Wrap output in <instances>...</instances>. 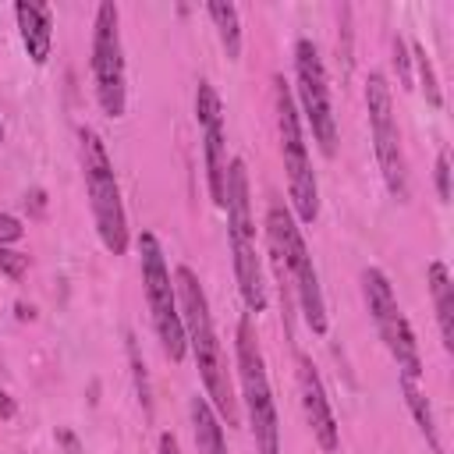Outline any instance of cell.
Listing matches in <instances>:
<instances>
[{"mask_svg":"<svg viewBox=\"0 0 454 454\" xmlns=\"http://www.w3.org/2000/svg\"><path fill=\"white\" fill-rule=\"evenodd\" d=\"M298 397H301V415L309 422L312 440L319 443L323 454H333L340 447V426L333 419V408H330L326 387L319 380V369L312 365L309 355H298Z\"/></svg>","mask_w":454,"mask_h":454,"instance_id":"obj_13","label":"cell"},{"mask_svg":"<svg viewBox=\"0 0 454 454\" xmlns=\"http://www.w3.org/2000/svg\"><path fill=\"white\" fill-rule=\"evenodd\" d=\"M206 14L216 25V35H220V46H223L227 60H241V21H238V7L231 0H213V4H206Z\"/></svg>","mask_w":454,"mask_h":454,"instance_id":"obj_18","label":"cell"},{"mask_svg":"<svg viewBox=\"0 0 454 454\" xmlns=\"http://www.w3.org/2000/svg\"><path fill=\"white\" fill-rule=\"evenodd\" d=\"M195 117L202 124V160H206V188L216 209L227 199V142H223V103L209 82L195 89Z\"/></svg>","mask_w":454,"mask_h":454,"instance_id":"obj_12","label":"cell"},{"mask_svg":"<svg viewBox=\"0 0 454 454\" xmlns=\"http://www.w3.org/2000/svg\"><path fill=\"white\" fill-rule=\"evenodd\" d=\"M294 74H298L301 114H305V121L312 128V142L330 160L337 153V117H333V103H330L326 67H323V57H319L312 39H298L294 43Z\"/></svg>","mask_w":454,"mask_h":454,"instance_id":"obj_11","label":"cell"},{"mask_svg":"<svg viewBox=\"0 0 454 454\" xmlns=\"http://www.w3.org/2000/svg\"><path fill=\"white\" fill-rule=\"evenodd\" d=\"M401 394H404V404H408V411H411L419 433L426 436L429 450H433V454H443V440H440V429H436V415H433V404H429L426 390L419 387V380H404V376H401Z\"/></svg>","mask_w":454,"mask_h":454,"instance_id":"obj_16","label":"cell"},{"mask_svg":"<svg viewBox=\"0 0 454 454\" xmlns=\"http://www.w3.org/2000/svg\"><path fill=\"white\" fill-rule=\"evenodd\" d=\"M408 64H411V57H408V43H404L401 35H394V67H397V78H401L404 89H411V71H408Z\"/></svg>","mask_w":454,"mask_h":454,"instance_id":"obj_22","label":"cell"},{"mask_svg":"<svg viewBox=\"0 0 454 454\" xmlns=\"http://www.w3.org/2000/svg\"><path fill=\"white\" fill-rule=\"evenodd\" d=\"M362 298H365V309H369V316H372V323L380 330V340L387 344V351H390V358L397 365V376L422 380V355H419L415 330H411L408 316L397 305L390 277L380 266H365L362 270Z\"/></svg>","mask_w":454,"mask_h":454,"instance_id":"obj_7","label":"cell"},{"mask_svg":"<svg viewBox=\"0 0 454 454\" xmlns=\"http://www.w3.org/2000/svg\"><path fill=\"white\" fill-rule=\"evenodd\" d=\"M14 18H18L21 43L28 50V60L43 67L50 60V46H53V14H50V7L39 4V0H18Z\"/></svg>","mask_w":454,"mask_h":454,"instance_id":"obj_14","label":"cell"},{"mask_svg":"<svg viewBox=\"0 0 454 454\" xmlns=\"http://www.w3.org/2000/svg\"><path fill=\"white\" fill-rule=\"evenodd\" d=\"M426 280H429V291H433V305H436V323H440L443 348L454 351V284H450L447 262L433 259L426 266Z\"/></svg>","mask_w":454,"mask_h":454,"instance_id":"obj_15","label":"cell"},{"mask_svg":"<svg viewBox=\"0 0 454 454\" xmlns=\"http://www.w3.org/2000/svg\"><path fill=\"white\" fill-rule=\"evenodd\" d=\"M411 60H415V71H419V89H422L426 103L440 110V106H443L440 78H436V71H433V60H429V53H426V46H422V43H411Z\"/></svg>","mask_w":454,"mask_h":454,"instance_id":"obj_19","label":"cell"},{"mask_svg":"<svg viewBox=\"0 0 454 454\" xmlns=\"http://www.w3.org/2000/svg\"><path fill=\"white\" fill-rule=\"evenodd\" d=\"M227 238H231V255H234V277L241 301L252 316L266 309V284H262V255L255 241V220H252V199H248V167L245 160L227 163Z\"/></svg>","mask_w":454,"mask_h":454,"instance_id":"obj_2","label":"cell"},{"mask_svg":"<svg viewBox=\"0 0 454 454\" xmlns=\"http://www.w3.org/2000/svg\"><path fill=\"white\" fill-rule=\"evenodd\" d=\"M14 401H11V394L7 390H0V419H14Z\"/></svg>","mask_w":454,"mask_h":454,"instance_id":"obj_26","label":"cell"},{"mask_svg":"<svg viewBox=\"0 0 454 454\" xmlns=\"http://www.w3.org/2000/svg\"><path fill=\"white\" fill-rule=\"evenodd\" d=\"M273 106H277V131H280V156H284V170H287V199H291V213L298 223H316L319 216V184H316V170L309 163V145L301 135V117L294 106V96L287 89V82L277 74L273 78Z\"/></svg>","mask_w":454,"mask_h":454,"instance_id":"obj_6","label":"cell"},{"mask_svg":"<svg viewBox=\"0 0 454 454\" xmlns=\"http://www.w3.org/2000/svg\"><path fill=\"white\" fill-rule=\"evenodd\" d=\"M128 355H131V369H135V390H138V401H142V408L149 411V376H145V362L138 358V348H135L131 337H128Z\"/></svg>","mask_w":454,"mask_h":454,"instance_id":"obj_20","label":"cell"},{"mask_svg":"<svg viewBox=\"0 0 454 454\" xmlns=\"http://www.w3.org/2000/svg\"><path fill=\"white\" fill-rule=\"evenodd\" d=\"M0 142H4V124H0Z\"/></svg>","mask_w":454,"mask_h":454,"instance_id":"obj_28","label":"cell"},{"mask_svg":"<svg viewBox=\"0 0 454 454\" xmlns=\"http://www.w3.org/2000/svg\"><path fill=\"white\" fill-rule=\"evenodd\" d=\"M234 355H238V376H241V397L248 408V426L255 436V454H280V426H277V404L266 376V358L255 337L252 316L238 319L234 330Z\"/></svg>","mask_w":454,"mask_h":454,"instance_id":"obj_5","label":"cell"},{"mask_svg":"<svg viewBox=\"0 0 454 454\" xmlns=\"http://www.w3.org/2000/svg\"><path fill=\"white\" fill-rule=\"evenodd\" d=\"M174 291H177V309H181V323H184V340L195 355L202 387H206V401L216 411L220 422L238 426V397H234V383H231V369L213 326V312H209V298L195 277L192 266H177L174 270Z\"/></svg>","mask_w":454,"mask_h":454,"instance_id":"obj_1","label":"cell"},{"mask_svg":"<svg viewBox=\"0 0 454 454\" xmlns=\"http://www.w3.org/2000/svg\"><path fill=\"white\" fill-rule=\"evenodd\" d=\"M0 270H4L11 280H21L25 270H28V255H25V252H14V248H0Z\"/></svg>","mask_w":454,"mask_h":454,"instance_id":"obj_21","label":"cell"},{"mask_svg":"<svg viewBox=\"0 0 454 454\" xmlns=\"http://www.w3.org/2000/svg\"><path fill=\"white\" fill-rule=\"evenodd\" d=\"M266 241L270 248L280 255L284 262V273L291 277L294 284V294H298V305H301V316H305V326L323 337L330 330V319H326V301H323V287H319V273H316V262L305 248V238H301V227L294 220V213L273 199L270 209H266Z\"/></svg>","mask_w":454,"mask_h":454,"instance_id":"obj_3","label":"cell"},{"mask_svg":"<svg viewBox=\"0 0 454 454\" xmlns=\"http://www.w3.org/2000/svg\"><path fill=\"white\" fill-rule=\"evenodd\" d=\"M192 429H195V447L199 454H227L223 440V422L209 408L206 397H192Z\"/></svg>","mask_w":454,"mask_h":454,"instance_id":"obj_17","label":"cell"},{"mask_svg":"<svg viewBox=\"0 0 454 454\" xmlns=\"http://www.w3.org/2000/svg\"><path fill=\"white\" fill-rule=\"evenodd\" d=\"M78 142H82L78 153H82V174H85V188H89L96 234L110 255H124L128 252V216H124V202H121L110 153L92 128H82Z\"/></svg>","mask_w":454,"mask_h":454,"instance_id":"obj_4","label":"cell"},{"mask_svg":"<svg viewBox=\"0 0 454 454\" xmlns=\"http://www.w3.org/2000/svg\"><path fill=\"white\" fill-rule=\"evenodd\" d=\"M138 255H142V291H145V305L160 337V348L170 362H181L188 351L184 340V323H181V309H177V291H174V277L167 270L163 248L156 241L153 231L138 234Z\"/></svg>","mask_w":454,"mask_h":454,"instance_id":"obj_8","label":"cell"},{"mask_svg":"<svg viewBox=\"0 0 454 454\" xmlns=\"http://www.w3.org/2000/svg\"><path fill=\"white\" fill-rule=\"evenodd\" d=\"M433 177H436V195H440V202L447 206V202H450V156H447V153L436 156V174H433Z\"/></svg>","mask_w":454,"mask_h":454,"instance_id":"obj_23","label":"cell"},{"mask_svg":"<svg viewBox=\"0 0 454 454\" xmlns=\"http://www.w3.org/2000/svg\"><path fill=\"white\" fill-rule=\"evenodd\" d=\"M21 234H25L21 220H18V216H11V213H0V248H4V245H11V241H18Z\"/></svg>","mask_w":454,"mask_h":454,"instance_id":"obj_24","label":"cell"},{"mask_svg":"<svg viewBox=\"0 0 454 454\" xmlns=\"http://www.w3.org/2000/svg\"><path fill=\"white\" fill-rule=\"evenodd\" d=\"M92 78L96 99L106 117H124L128 106V78H124V46H121V11L103 0L96 7L92 25Z\"/></svg>","mask_w":454,"mask_h":454,"instance_id":"obj_10","label":"cell"},{"mask_svg":"<svg viewBox=\"0 0 454 454\" xmlns=\"http://www.w3.org/2000/svg\"><path fill=\"white\" fill-rule=\"evenodd\" d=\"M18 319H35V309L25 305V301H18Z\"/></svg>","mask_w":454,"mask_h":454,"instance_id":"obj_27","label":"cell"},{"mask_svg":"<svg viewBox=\"0 0 454 454\" xmlns=\"http://www.w3.org/2000/svg\"><path fill=\"white\" fill-rule=\"evenodd\" d=\"M365 110H369V135H372V153L383 174L387 192L397 202H408V160H404V145H401V128L394 117V99H390V85L380 71H372L365 78Z\"/></svg>","mask_w":454,"mask_h":454,"instance_id":"obj_9","label":"cell"},{"mask_svg":"<svg viewBox=\"0 0 454 454\" xmlns=\"http://www.w3.org/2000/svg\"><path fill=\"white\" fill-rule=\"evenodd\" d=\"M160 454H181V447H177V436H174V433H160Z\"/></svg>","mask_w":454,"mask_h":454,"instance_id":"obj_25","label":"cell"}]
</instances>
